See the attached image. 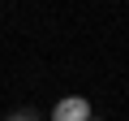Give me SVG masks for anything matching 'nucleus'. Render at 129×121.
<instances>
[{
    "label": "nucleus",
    "instance_id": "3",
    "mask_svg": "<svg viewBox=\"0 0 129 121\" xmlns=\"http://www.w3.org/2000/svg\"><path fill=\"white\" fill-rule=\"evenodd\" d=\"M90 121H99V117H90Z\"/></svg>",
    "mask_w": 129,
    "mask_h": 121
},
{
    "label": "nucleus",
    "instance_id": "1",
    "mask_svg": "<svg viewBox=\"0 0 129 121\" xmlns=\"http://www.w3.org/2000/svg\"><path fill=\"white\" fill-rule=\"evenodd\" d=\"M95 117V104L86 95H60L52 104V121H90Z\"/></svg>",
    "mask_w": 129,
    "mask_h": 121
},
{
    "label": "nucleus",
    "instance_id": "2",
    "mask_svg": "<svg viewBox=\"0 0 129 121\" xmlns=\"http://www.w3.org/2000/svg\"><path fill=\"white\" fill-rule=\"evenodd\" d=\"M9 121H43V117H39V112H35V108H17V112H13V117H9Z\"/></svg>",
    "mask_w": 129,
    "mask_h": 121
}]
</instances>
